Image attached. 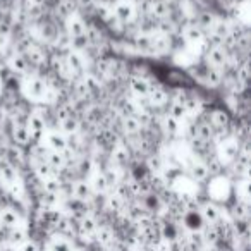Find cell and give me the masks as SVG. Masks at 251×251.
Segmentation results:
<instances>
[{
	"label": "cell",
	"instance_id": "cell-41",
	"mask_svg": "<svg viewBox=\"0 0 251 251\" xmlns=\"http://www.w3.org/2000/svg\"><path fill=\"white\" fill-rule=\"evenodd\" d=\"M33 171H35V176L40 179V181H47V179L53 177V176H57V172L53 171L52 167H50L49 164H47L45 160L43 162H36V164H33Z\"/></svg>",
	"mask_w": 251,
	"mask_h": 251
},
{
	"label": "cell",
	"instance_id": "cell-10",
	"mask_svg": "<svg viewBox=\"0 0 251 251\" xmlns=\"http://www.w3.org/2000/svg\"><path fill=\"white\" fill-rule=\"evenodd\" d=\"M93 196V189L86 179H77L71 184V198H76L79 201H91Z\"/></svg>",
	"mask_w": 251,
	"mask_h": 251
},
{
	"label": "cell",
	"instance_id": "cell-8",
	"mask_svg": "<svg viewBox=\"0 0 251 251\" xmlns=\"http://www.w3.org/2000/svg\"><path fill=\"white\" fill-rule=\"evenodd\" d=\"M43 147L49 151H55V153H64L67 150V140L62 133L59 131H50V133H45L42 140Z\"/></svg>",
	"mask_w": 251,
	"mask_h": 251
},
{
	"label": "cell",
	"instance_id": "cell-56",
	"mask_svg": "<svg viewBox=\"0 0 251 251\" xmlns=\"http://www.w3.org/2000/svg\"><path fill=\"white\" fill-rule=\"evenodd\" d=\"M2 251H14L12 248H2Z\"/></svg>",
	"mask_w": 251,
	"mask_h": 251
},
{
	"label": "cell",
	"instance_id": "cell-23",
	"mask_svg": "<svg viewBox=\"0 0 251 251\" xmlns=\"http://www.w3.org/2000/svg\"><path fill=\"white\" fill-rule=\"evenodd\" d=\"M11 140H12V145L16 147H28L31 145V138H29V131L26 126H14L12 124V131H11Z\"/></svg>",
	"mask_w": 251,
	"mask_h": 251
},
{
	"label": "cell",
	"instance_id": "cell-4",
	"mask_svg": "<svg viewBox=\"0 0 251 251\" xmlns=\"http://www.w3.org/2000/svg\"><path fill=\"white\" fill-rule=\"evenodd\" d=\"M186 169H188V177L191 182H195V184H205V182H208L210 179L208 171H206L203 160L196 158L195 155H189L186 158Z\"/></svg>",
	"mask_w": 251,
	"mask_h": 251
},
{
	"label": "cell",
	"instance_id": "cell-42",
	"mask_svg": "<svg viewBox=\"0 0 251 251\" xmlns=\"http://www.w3.org/2000/svg\"><path fill=\"white\" fill-rule=\"evenodd\" d=\"M105 206H107L108 212L112 213H121L126 210V201L121 198L119 195H115L114 191L107 196V201H105Z\"/></svg>",
	"mask_w": 251,
	"mask_h": 251
},
{
	"label": "cell",
	"instance_id": "cell-55",
	"mask_svg": "<svg viewBox=\"0 0 251 251\" xmlns=\"http://www.w3.org/2000/svg\"><path fill=\"white\" fill-rule=\"evenodd\" d=\"M205 251H219V250H217L215 244H206V250Z\"/></svg>",
	"mask_w": 251,
	"mask_h": 251
},
{
	"label": "cell",
	"instance_id": "cell-5",
	"mask_svg": "<svg viewBox=\"0 0 251 251\" xmlns=\"http://www.w3.org/2000/svg\"><path fill=\"white\" fill-rule=\"evenodd\" d=\"M112 14L114 18L117 19L119 23L122 25H131L134 19L138 18L136 16V9H134V2H129V0H119L112 5Z\"/></svg>",
	"mask_w": 251,
	"mask_h": 251
},
{
	"label": "cell",
	"instance_id": "cell-30",
	"mask_svg": "<svg viewBox=\"0 0 251 251\" xmlns=\"http://www.w3.org/2000/svg\"><path fill=\"white\" fill-rule=\"evenodd\" d=\"M76 7H77L76 0H59L55 4V14L60 19H66L67 21L71 16L76 14Z\"/></svg>",
	"mask_w": 251,
	"mask_h": 251
},
{
	"label": "cell",
	"instance_id": "cell-35",
	"mask_svg": "<svg viewBox=\"0 0 251 251\" xmlns=\"http://www.w3.org/2000/svg\"><path fill=\"white\" fill-rule=\"evenodd\" d=\"M59 133H62L64 136H69V134H76L81 129V121L79 117H69L66 121L59 122Z\"/></svg>",
	"mask_w": 251,
	"mask_h": 251
},
{
	"label": "cell",
	"instance_id": "cell-19",
	"mask_svg": "<svg viewBox=\"0 0 251 251\" xmlns=\"http://www.w3.org/2000/svg\"><path fill=\"white\" fill-rule=\"evenodd\" d=\"M4 158L12 164L16 169L21 167V165L26 164V155H25V150L21 147H16V145H7L4 150Z\"/></svg>",
	"mask_w": 251,
	"mask_h": 251
},
{
	"label": "cell",
	"instance_id": "cell-32",
	"mask_svg": "<svg viewBox=\"0 0 251 251\" xmlns=\"http://www.w3.org/2000/svg\"><path fill=\"white\" fill-rule=\"evenodd\" d=\"M88 182H90L91 189H93V195H105V193L110 189L107 184V179H105L103 172H93L91 179Z\"/></svg>",
	"mask_w": 251,
	"mask_h": 251
},
{
	"label": "cell",
	"instance_id": "cell-17",
	"mask_svg": "<svg viewBox=\"0 0 251 251\" xmlns=\"http://www.w3.org/2000/svg\"><path fill=\"white\" fill-rule=\"evenodd\" d=\"M25 55V59L28 60L29 67H43L47 66V52L40 47V43H36L35 47H31V49L28 50L26 53H23Z\"/></svg>",
	"mask_w": 251,
	"mask_h": 251
},
{
	"label": "cell",
	"instance_id": "cell-9",
	"mask_svg": "<svg viewBox=\"0 0 251 251\" xmlns=\"http://www.w3.org/2000/svg\"><path fill=\"white\" fill-rule=\"evenodd\" d=\"M151 86L153 84L148 79L140 76H129L127 77V88H129V93L133 95L131 98H141V97H148Z\"/></svg>",
	"mask_w": 251,
	"mask_h": 251
},
{
	"label": "cell",
	"instance_id": "cell-50",
	"mask_svg": "<svg viewBox=\"0 0 251 251\" xmlns=\"http://www.w3.org/2000/svg\"><path fill=\"white\" fill-rule=\"evenodd\" d=\"M49 251H74L73 244L69 241H66L64 237H57V239H52L49 243Z\"/></svg>",
	"mask_w": 251,
	"mask_h": 251
},
{
	"label": "cell",
	"instance_id": "cell-48",
	"mask_svg": "<svg viewBox=\"0 0 251 251\" xmlns=\"http://www.w3.org/2000/svg\"><path fill=\"white\" fill-rule=\"evenodd\" d=\"M83 81H84V84H86V90H88V93H90V97H95V95L101 90V81H98L91 73L84 74Z\"/></svg>",
	"mask_w": 251,
	"mask_h": 251
},
{
	"label": "cell",
	"instance_id": "cell-52",
	"mask_svg": "<svg viewBox=\"0 0 251 251\" xmlns=\"http://www.w3.org/2000/svg\"><path fill=\"white\" fill-rule=\"evenodd\" d=\"M19 251H40V244L33 239H28L19 246Z\"/></svg>",
	"mask_w": 251,
	"mask_h": 251
},
{
	"label": "cell",
	"instance_id": "cell-45",
	"mask_svg": "<svg viewBox=\"0 0 251 251\" xmlns=\"http://www.w3.org/2000/svg\"><path fill=\"white\" fill-rule=\"evenodd\" d=\"M62 189H64V181L59 174L42 182V191L43 193H62Z\"/></svg>",
	"mask_w": 251,
	"mask_h": 251
},
{
	"label": "cell",
	"instance_id": "cell-28",
	"mask_svg": "<svg viewBox=\"0 0 251 251\" xmlns=\"http://www.w3.org/2000/svg\"><path fill=\"white\" fill-rule=\"evenodd\" d=\"M121 127H122V131H124V134H127V136H131V138L138 136V134L143 131V127H141V124L136 119V115H131V117H121Z\"/></svg>",
	"mask_w": 251,
	"mask_h": 251
},
{
	"label": "cell",
	"instance_id": "cell-58",
	"mask_svg": "<svg viewBox=\"0 0 251 251\" xmlns=\"http://www.w3.org/2000/svg\"><path fill=\"white\" fill-rule=\"evenodd\" d=\"M141 251H147V250H141Z\"/></svg>",
	"mask_w": 251,
	"mask_h": 251
},
{
	"label": "cell",
	"instance_id": "cell-15",
	"mask_svg": "<svg viewBox=\"0 0 251 251\" xmlns=\"http://www.w3.org/2000/svg\"><path fill=\"white\" fill-rule=\"evenodd\" d=\"M172 14L171 4L167 0H150V18L155 21H162V19H169Z\"/></svg>",
	"mask_w": 251,
	"mask_h": 251
},
{
	"label": "cell",
	"instance_id": "cell-14",
	"mask_svg": "<svg viewBox=\"0 0 251 251\" xmlns=\"http://www.w3.org/2000/svg\"><path fill=\"white\" fill-rule=\"evenodd\" d=\"M19 226H21V215L18 210H14L12 206H2L0 208V227L14 229Z\"/></svg>",
	"mask_w": 251,
	"mask_h": 251
},
{
	"label": "cell",
	"instance_id": "cell-22",
	"mask_svg": "<svg viewBox=\"0 0 251 251\" xmlns=\"http://www.w3.org/2000/svg\"><path fill=\"white\" fill-rule=\"evenodd\" d=\"M7 67L14 74H19V76H26V74L29 73V69H31V67H29V64H28V60L25 59V55H23V53H14V55L9 57Z\"/></svg>",
	"mask_w": 251,
	"mask_h": 251
},
{
	"label": "cell",
	"instance_id": "cell-24",
	"mask_svg": "<svg viewBox=\"0 0 251 251\" xmlns=\"http://www.w3.org/2000/svg\"><path fill=\"white\" fill-rule=\"evenodd\" d=\"M141 198V206L145 208V212L147 213H157L160 212V208L164 206V201H162L160 195H157V193H148V195H143L140 196Z\"/></svg>",
	"mask_w": 251,
	"mask_h": 251
},
{
	"label": "cell",
	"instance_id": "cell-49",
	"mask_svg": "<svg viewBox=\"0 0 251 251\" xmlns=\"http://www.w3.org/2000/svg\"><path fill=\"white\" fill-rule=\"evenodd\" d=\"M69 47H71V50H74V52L83 53L90 49V43H88L86 35H81V36H74V38H71Z\"/></svg>",
	"mask_w": 251,
	"mask_h": 251
},
{
	"label": "cell",
	"instance_id": "cell-37",
	"mask_svg": "<svg viewBox=\"0 0 251 251\" xmlns=\"http://www.w3.org/2000/svg\"><path fill=\"white\" fill-rule=\"evenodd\" d=\"M84 35H86L88 38V43H90V49H93V47H98L103 43V33H101V29L98 28V26H95L93 23H90V25H86V31H84Z\"/></svg>",
	"mask_w": 251,
	"mask_h": 251
},
{
	"label": "cell",
	"instance_id": "cell-1",
	"mask_svg": "<svg viewBox=\"0 0 251 251\" xmlns=\"http://www.w3.org/2000/svg\"><path fill=\"white\" fill-rule=\"evenodd\" d=\"M239 151H241V143L232 136L219 141V143H217V147H215L217 157L220 158V162H222L224 165L232 164V162L237 158V155H239Z\"/></svg>",
	"mask_w": 251,
	"mask_h": 251
},
{
	"label": "cell",
	"instance_id": "cell-2",
	"mask_svg": "<svg viewBox=\"0 0 251 251\" xmlns=\"http://www.w3.org/2000/svg\"><path fill=\"white\" fill-rule=\"evenodd\" d=\"M23 93L33 101H43V97L47 93L45 77L40 74H31L28 79L23 83Z\"/></svg>",
	"mask_w": 251,
	"mask_h": 251
},
{
	"label": "cell",
	"instance_id": "cell-38",
	"mask_svg": "<svg viewBox=\"0 0 251 251\" xmlns=\"http://www.w3.org/2000/svg\"><path fill=\"white\" fill-rule=\"evenodd\" d=\"M230 217L234 219V222H236V220H248V217H250V205H248V201L237 200V201L230 206Z\"/></svg>",
	"mask_w": 251,
	"mask_h": 251
},
{
	"label": "cell",
	"instance_id": "cell-31",
	"mask_svg": "<svg viewBox=\"0 0 251 251\" xmlns=\"http://www.w3.org/2000/svg\"><path fill=\"white\" fill-rule=\"evenodd\" d=\"M217 16L213 14L212 11H201L198 16H196V19H195V25L198 26V28H201L203 31H205V35L206 33L212 29V26L215 25V21H217Z\"/></svg>",
	"mask_w": 251,
	"mask_h": 251
},
{
	"label": "cell",
	"instance_id": "cell-40",
	"mask_svg": "<svg viewBox=\"0 0 251 251\" xmlns=\"http://www.w3.org/2000/svg\"><path fill=\"white\" fill-rule=\"evenodd\" d=\"M93 236L100 246H110V244L114 243V230L108 226H98L97 232H95Z\"/></svg>",
	"mask_w": 251,
	"mask_h": 251
},
{
	"label": "cell",
	"instance_id": "cell-3",
	"mask_svg": "<svg viewBox=\"0 0 251 251\" xmlns=\"http://www.w3.org/2000/svg\"><path fill=\"white\" fill-rule=\"evenodd\" d=\"M205 64L208 67H213V69L222 71L224 73V71L230 66L229 52H227L222 45L220 47H208V50L205 52Z\"/></svg>",
	"mask_w": 251,
	"mask_h": 251
},
{
	"label": "cell",
	"instance_id": "cell-43",
	"mask_svg": "<svg viewBox=\"0 0 251 251\" xmlns=\"http://www.w3.org/2000/svg\"><path fill=\"white\" fill-rule=\"evenodd\" d=\"M28 230L25 227H14V229H9V236H7V241L14 246H21L25 241H28Z\"/></svg>",
	"mask_w": 251,
	"mask_h": 251
},
{
	"label": "cell",
	"instance_id": "cell-29",
	"mask_svg": "<svg viewBox=\"0 0 251 251\" xmlns=\"http://www.w3.org/2000/svg\"><path fill=\"white\" fill-rule=\"evenodd\" d=\"M53 117H55V122H62L69 117H77L74 103L71 100L69 101H60V103L57 105L55 112H53Z\"/></svg>",
	"mask_w": 251,
	"mask_h": 251
},
{
	"label": "cell",
	"instance_id": "cell-13",
	"mask_svg": "<svg viewBox=\"0 0 251 251\" xmlns=\"http://www.w3.org/2000/svg\"><path fill=\"white\" fill-rule=\"evenodd\" d=\"M160 131L164 136H167L169 140H174V138L181 136L182 133V122L176 121V119L169 117V115H164L160 119Z\"/></svg>",
	"mask_w": 251,
	"mask_h": 251
},
{
	"label": "cell",
	"instance_id": "cell-34",
	"mask_svg": "<svg viewBox=\"0 0 251 251\" xmlns=\"http://www.w3.org/2000/svg\"><path fill=\"white\" fill-rule=\"evenodd\" d=\"M165 115H169V117L176 119V121L182 122L186 117H188V110H186V107L182 103H179V101H169V105H165Z\"/></svg>",
	"mask_w": 251,
	"mask_h": 251
},
{
	"label": "cell",
	"instance_id": "cell-47",
	"mask_svg": "<svg viewBox=\"0 0 251 251\" xmlns=\"http://www.w3.org/2000/svg\"><path fill=\"white\" fill-rule=\"evenodd\" d=\"M200 232H201V239L205 241L206 244H217V241L220 239L219 229L215 227V224H213V226H208V224H205V226H203V229L200 230Z\"/></svg>",
	"mask_w": 251,
	"mask_h": 251
},
{
	"label": "cell",
	"instance_id": "cell-16",
	"mask_svg": "<svg viewBox=\"0 0 251 251\" xmlns=\"http://www.w3.org/2000/svg\"><path fill=\"white\" fill-rule=\"evenodd\" d=\"M172 50L171 36L160 35V33H151V53L155 55H165Z\"/></svg>",
	"mask_w": 251,
	"mask_h": 251
},
{
	"label": "cell",
	"instance_id": "cell-53",
	"mask_svg": "<svg viewBox=\"0 0 251 251\" xmlns=\"http://www.w3.org/2000/svg\"><path fill=\"white\" fill-rule=\"evenodd\" d=\"M47 0H26V5H40V7H45Z\"/></svg>",
	"mask_w": 251,
	"mask_h": 251
},
{
	"label": "cell",
	"instance_id": "cell-39",
	"mask_svg": "<svg viewBox=\"0 0 251 251\" xmlns=\"http://www.w3.org/2000/svg\"><path fill=\"white\" fill-rule=\"evenodd\" d=\"M184 107H186V110H188V115L198 117L203 112V101L198 95H188V98H186V101H184Z\"/></svg>",
	"mask_w": 251,
	"mask_h": 251
},
{
	"label": "cell",
	"instance_id": "cell-26",
	"mask_svg": "<svg viewBox=\"0 0 251 251\" xmlns=\"http://www.w3.org/2000/svg\"><path fill=\"white\" fill-rule=\"evenodd\" d=\"M97 229H98V222L91 213H88V215L81 217V219L77 220V230H79L81 236H84V237L93 236V234L97 232Z\"/></svg>",
	"mask_w": 251,
	"mask_h": 251
},
{
	"label": "cell",
	"instance_id": "cell-7",
	"mask_svg": "<svg viewBox=\"0 0 251 251\" xmlns=\"http://www.w3.org/2000/svg\"><path fill=\"white\" fill-rule=\"evenodd\" d=\"M131 158H133V153H131V148L124 143V141H119L114 148L110 150V160L114 167H126L129 165Z\"/></svg>",
	"mask_w": 251,
	"mask_h": 251
},
{
	"label": "cell",
	"instance_id": "cell-54",
	"mask_svg": "<svg viewBox=\"0 0 251 251\" xmlns=\"http://www.w3.org/2000/svg\"><path fill=\"white\" fill-rule=\"evenodd\" d=\"M76 2L83 5V7H91L95 4V0H76Z\"/></svg>",
	"mask_w": 251,
	"mask_h": 251
},
{
	"label": "cell",
	"instance_id": "cell-57",
	"mask_svg": "<svg viewBox=\"0 0 251 251\" xmlns=\"http://www.w3.org/2000/svg\"><path fill=\"white\" fill-rule=\"evenodd\" d=\"M0 251H2V246H0Z\"/></svg>",
	"mask_w": 251,
	"mask_h": 251
},
{
	"label": "cell",
	"instance_id": "cell-36",
	"mask_svg": "<svg viewBox=\"0 0 251 251\" xmlns=\"http://www.w3.org/2000/svg\"><path fill=\"white\" fill-rule=\"evenodd\" d=\"M147 169L150 174L157 176L162 174L165 171V164H164V157L160 153H150L147 157Z\"/></svg>",
	"mask_w": 251,
	"mask_h": 251
},
{
	"label": "cell",
	"instance_id": "cell-11",
	"mask_svg": "<svg viewBox=\"0 0 251 251\" xmlns=\"http://www.w3.org/2000/svg\"><path fill=\"white\" fill-rule=\"evenodd\" d=\"M200 217H201V220L205 224L213 226V224H217L222 219V210L215 201H205L200 206Z\"/></svg>",
	"mask_w": 251,
	"mask_h": 251
},
{
	"label": "cell",
	"instance_id": "cell-51",
	"mask_svg": "<svg viewBox=\"0 0 251 251\" xmlns=\"http://www.w3.org/2000/svg\"><path fill=\"white\" fill-rule=\"evenodd\" d=\"M103 23H105V26H107V28L110 29V31L117 33V35H119V33H122V31H124V29H126V26L122 25V23H119L117 19L114 18V14L108 16V18L105 19Z\"/></svg>",
	"mask_w": 251,
	"mask_h": 251
},
{
	"label": "cell",
	"instance_id": "cell-27",
	"mask_svg": "<svg viewBox=\"0 0 251 251\" xmlns=\"http://www.w3.org/2000/svg\"><path fill=\"white\" fill-rule=\"evenodd\" d=\"M133 47L138 53H151V33L140 31L138 35H134L133 38Z\"/></svg>",
	"mask_w": 251,
	"mask_h": 251
},
{
	"label": "cell",
	"instance_id": "cell-25",
	"mask_svg": "<svg viewBox=\"0 0 251 251\" xmlns=\"http://www.w3.org/2000/svg\"><path fill=\"white\" fill-rule=\"evenodd\" d=\"M86 25L88 23L84 21L83 18H79V16H71L69 19L66 21V31L67 35H69V38H74V36H81L84 35V31H86Z\"/></svg>",
	"mask_w": 251,
	"mask_h": 251
},
{
	"label": "cell",
	"instance_id": "cell-12",
	"mask_svg": "<svg viewBox=\"0 0 251 251\" xmlns=\"http://www.w3.org/2000/svg\"><path fill=\"white\" fill-rule=\"evenodd\" d=\"M181 38L188 45H196V43L205 42V31L195 25V23H188L184 28L181 29Z\"/></svg>",
	"mask_w": 251,
	"mask_h": 251
},
{
	"label": "cell",
	"instance_id": "cell-20",
	"mask_svg": "<svg viewBox=\"0 0 251 251\" xmlns=\"http://www.w3.org/2000/svg\"><path fill=\"white\" fill-rule=\"evenodd\" d=\"M18 169L14 167L12 164H9L5 158H2L0 160V182L4 186H11L14 184L16 181H18Z\"/></svg>",
	"mask_w": 251,
	"mask_h": 251
},
{
	"label": "cell",
	"instance_id": "cell-18",
	"mask_svg": "<svg viewBox=\"0 0 251 251\" xmlns=\"http://www.w3.org/2000/svg\"><path fill=\"white\" fill-rule=\"evenodd\" d=\"M193 136H196L198 140H201V141H206V143H213L215 133H213V127L210 126L208 119H201V121L195 122V127H193Z\"/></svg>",
	"mask_w": 251,
	"mask_h": 251
},
{
	"label": "cell",
	"instance_id": "cell-44",
	"mask_svg": "<svg viewBox=\"0 0 251 251\" xmlns=\"http://www.w3.org/2000/svg\"><path fill=\"white\" fill-rule=\"evenodd\" d=\"M45 162L59 174L62 169H66V157L64 153H55V151H49L45 157Z\"/></svg>",
	"mask_w": 251,
	"mask_h": 251
},
{
	"label": "cell",
	"instance_id": "cell-59",
	"mask_svg": "<svg viewBox=\"0 0 251 251\" xmlns=\"http://www.w3.org/2000/svg\"><path fill=\"white\" fill-rule=\"evenodd\" d=\"M167 2H169V0H167Z\"/></svg>",
	"mask_w": 251,
	"mask_h": 251
},
{
	"label": "cell",
	"instance_id": "cell-46",
	"mask_svg": "<svg viewBox=\"0 0 251 251\" xmlns=\"http://www.w3.org/2000/svg\"><path fill=\"white\" fill-rule=\"evenodd\" d=\"M101 172H103L105 179H107V184H108V188H110V189H114L115 186L119 184V182L124 181V179H122L121 169H119V167H114V165H110V167H107L105 171H101Z\"/></svg>",
	"mask_w": 251,
	"mask_h": 251
},
{
	"label": "cell",
	"instance_id": "cell-21",
	"mask_svg": "<svg viewBox=\"0 0 251 251\" xmlns=\"http://www.w3.org/2000/svg\"><path fill=\"white\" fill-rule=\"evenodd\" d=\"M148 101H150V107L151 108H164L169 101V91L164 90L160 86H151L150 93H148Z\"/></svg>",
	"mask_w": 251,
	"mask_h": 251
},
{
	"label": "cell",
	"instance_id": "cell-33",
	"mask_svg": "<svg viewBox=\"0 0 251 251\" xmlns=\"http://www.w3.org/2000/svg\"><path fill=\"white\" fill-rule=\"evenodd\" d=\"M208 88H219L220 84L224 83V73L222 71H217L213 67H208L206 66V71H205V76H203V81Z\"/></svg>",
	"mask_w": 251,
	"mask_h": 251
},
{
	"label": "cell",
	"instance_id": "cell-6",
	"mask_svg": "<svg viewBox=\"0 0 251 251\" xmlns=\"http://www.w3.org/2000/svg\"><path fill=\"white\" fill-rule=\"evenodd\" d=\"M64 62H66L67 69L73 74V79H79V77H83L86 74V60H84L83 53L67 50L64 53Z\"/></svg>",
	"mask_w": 251,
	"mask_h": 251
}]
</instances>
